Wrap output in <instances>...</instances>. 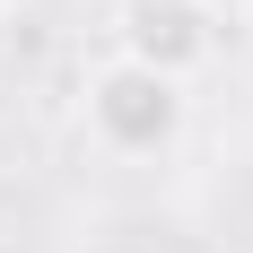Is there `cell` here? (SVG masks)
I'll list each match as a JSON object with an SVG mask.
<instances>
[{
	"label": "cell",
	"mask_w": 253,
	"mask_h": 253,
	"mask_svg": "<svg viewBox=\"0 0 253 253\" xmlns=\"http://www.w3.org/2000/svg\"><path fill=\"white\" fill-rule=\"evenodd\" d=\"M201 9H210L218 26H236V18H253V0H201Z\"/></svg>",
	"instance_id": "3"
},
{
	"label": "cell",
	"mask_w": 253,
	"mask_h": 253,
	"mask_svg": "<svg viewBox=\"0 0 253 253\" xmlns=\"http://www.w3.org/2000/svg\"><path fill=\"white\" fill-rule=\"evenodd\" d=\"M114 52L192 87V79L218 61V18H210L201 0H123V9H114Z\"/></svg>",
	"instance_id": "2"
},
{
	"label": "cell",
	"mask_w": 253,
	"mask_h": 253,
	"mask_svg": "<svg viewBox=\"0 0 253 253\" xmlns=\"http://www.w3.org/2000/svg\"><path fill=\"white\" fill-rule=\"evenodd\" d=\"M9 9H18V0H0V18H9Z\"/></svg>",
	"instance_id": "4"
},
{
	"label": "cell",
	"mask_w": 253,
	"mask_h": 253,
	"mask_svg": "<svg viewBox=\"0 0 253 253\" xmlns=\"http://www.w3.org/2000/svg\"><path fill=\"white\" fill-rule=\"evenodd\" d=\"M79 123H87V140H96L105 157H157V149H175L183 123H192V87L114 52V61H96L87 87H79Z\"/></svg>",
	"instance_id": "1"
}]
</instances>
